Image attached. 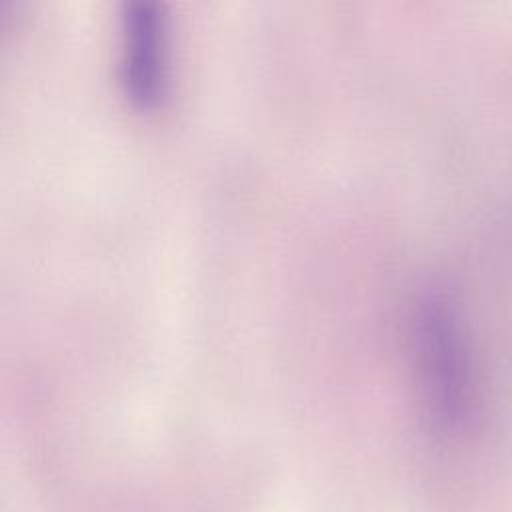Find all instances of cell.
<instances>
[{"instance_id": "2", "label": "cell", "mask_w": 512, "mask_h": 512, "mask_svg": "<svg viewBox=\"0 0 512 512\" xmlns=\"http://www.w3.org/2000/svg\"><path fill=\"white\" fill-rule=\"evenodd\" d=\"M120 84L132 104L158 106L168 88V22L156 0H126L120 14Z\"/></svg>"}, {"instance_id": "1", "label": "cell", "mask_w": 512, "mask_h": 512, "mask_svg": "<svg viewBox=\"0 0 512 512\" xmlns=\"http://www.w3.org/2000/svg\"><path fill=\"white\" fill-rule=\"evenodd\" d=\"M416 340L430 410L442 428L458 430L472 414L474 382L460 318L446 294L420 300Z\"/></svg>"}]
</instances>
